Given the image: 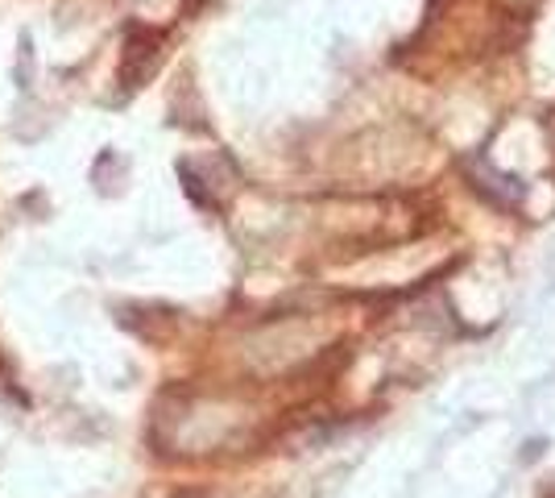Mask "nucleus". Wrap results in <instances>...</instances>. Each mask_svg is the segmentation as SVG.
Here are the masks:
<instances>
[{"mask_svg":"<svg viewBox=\"0 0 555 498\" xmlns=\"http://www.w3.org/2000/svg\"><path fill=\"white\" fill-rule=\"evenodd\" d=\"M158 47H163V38H158V34H150V29H133V34H129V50H125V59H141V50H150V59H154V54H158ZM150 72H154L150 63H145V67H138V72H133V63H125L120 79H133V84H125V88H138Z\"/></svg>","mask_w":555,"mask_h":498,"instance_id":"f257e3e1","label":"nucleus"}]
</instances>
